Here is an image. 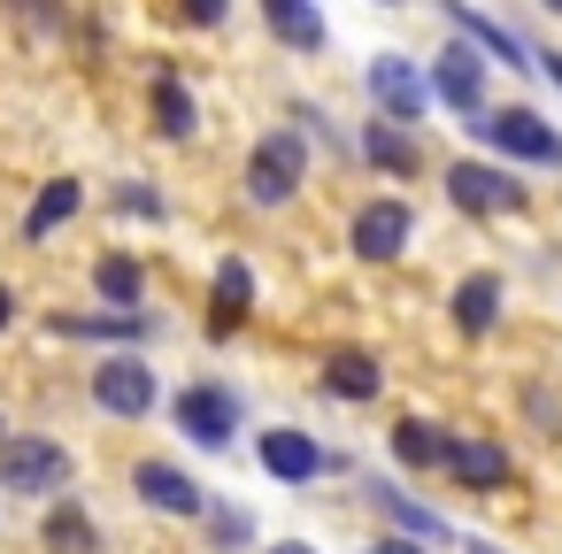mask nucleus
<instances>
[{
    "label": "nucleus",
    "instance_id": "obj_1",
    "mask_svg": "<svg viewBox=\"0 0 562 554\" xmlns=\"http://www.w3.org/2000/svg\"><path fill=\"white\" fill-rule=\"evenodd\" d=\"M301 170H308V147L293 132H270L255 155H247V201L255 208H285L301 193Z\"/></svg>",
    "mask_w": 562,
    "mask_h": 554
},
{
    "label": "nucleus",
    "instance_id": "obj_2",
    "mask_svg": "<svg viewBox=\"0 0 562 554\" xmlns=\"http://www.w3.org/2000/svg\"><path fill=\"white\" fill-rule=\"evenodd\" d=\"M63 477H70V454L55 446V439H0V485L9 493H63Z\"/></svg>",
    "mask_w": 562,
    "mask_h": 554
},
{
    "label": "nucleus",
    "instance_id": "obj_3",
    "mask_svg": "<svg viewBox=\"0 0 562 554\" xmlns=\"http://www.w3.org/2000/svg\"><path fill=\"white\" fill-rule=\"evenodd\" d=\"M477 132H485L501 155H516V162H539V170L562 162V132H554L547 116H531V109H501V116H485Z\"/></svg>",
    "mask_w": 562,
    "mask_h": 554
},
{
    "label": "nucleus",
    "instance_id": "obj_4",
    "mask_svg": "<svg viewBox=\"0 0 562 554\" xmlns=\"http://www.w3.org/2000/svg\"><path fill=\"white\" fill-rule=\"evenodd\" d=\"M447 201L470 208V216H508V208H524V185L508 170H493V162H454L447 170Z\"/></svg>",
    "mask_w": 562,
    "mask_h": 554
},
{
    "label": "nucleus",
    "instance_id": "obj_5",
    "mask_svg": "<svg viewBox=\"0 0 562 554\" xmlns=\"http://www.w3.org/2000/svg\"><path fill=\"white\" fill-rule=\"evenodd\" d=\"M170 416H178V431H186L193 446H232V431H239V400H232L224 385H186Z\"/></svg>",
    "mask_w": 562,
    "mask_h": 554
},
{
    "label": "nucleus",
    "instance_id": "obj_6",
    "mask_svg": "<svg viewBox=\"0 0 562 554\" xmlns=\"http://www.w3.org/2000/svg\"><path fill=\"white\" fill-rule=\"evenodd\" d=\"M408 231H416L408 201H370V208H355V224H347V247H355L362 262H393V255L408 247Z\"/></svg>",
    "mask_w": 562,
    "mask_h": 554
},
{
    "label": "nucleus",
    "instance_id": "obj_7",
    "mask_svg": "<svg viewBox=\"0 0 562 554\" xmlns=\"http://www.w3.org/2000/svg\"><path fill=\"white\" fill-rule=\"evenodd\" d=\"M93 400H101L109 416H147V408H155V370H147L139 354H109V362L93 370Z\"/></svg>",
    "mask_w": 562,
    "mask_h": 554
},
{
    "label": "nucleus",
    "instance_id": "obj_8",
    "mask_svg": "<svg viewBox=\"0 0 562 554\" xmlns=\"http://www.w3.org/2000/svg\"><path fill=\"white\" fill-rule=\"evenodd\" d=\"M431 93L454 109V116H477L485 109V70H477V39L470 47H447L439 63H431Z\"/></svg>",
    "mask_w": 562,
    "mask_h": 554
},
{
    "label": "nucleus",
    "instance_id": "obj_9",
    "mask_svg": "<svg viewBox=\"0 0 562 554\" xmlns=\"http://www.w3.org/2000/svg\"><path fill=\"white\" fill-rule=\"evenodd\" d=\"M370 93H378V109L401 116V124H416V116L431 109V86H424L416 63H401V55H378V63H370Z\"/></svg>",
    "mask_w": 562,
    "mask_h": 554
},
{
    "label": "nucleus",
    "instance_id": "obj_10",
    "mask_svg": "<svg viewBox=\"0 0 562 554\" xmlns=\"http://www.w3.org/2000/svg\"><path fill=\"white\" fill-rule=\"evenodd\" d=\"M324 462H331V454H324L308 431H262V470H270L278 485H308Z\"/></svg>",
    "mask_w": 562,
    "mask_h": 554
},
{
    "label": "nucleus",
    "instance_id": "obj_11",
    "mask_svg": "<svg viewBox=\"0 0 562 554\" xmlns=\"http://www.w3.org/2000/svg\"><path fill=\"white\" fill-rule=\"evenodd\" d=\"M132 485H139L147 508H170V516H201V508H209V493H201L186 470H170V462H139Z\"/></svg>",
    "mask_w": 562,
    "mask_h": 554
},
{
    "label": "nucleus",
    "instance_id": "obj_12",
    "mask_svg": "<svg viewBox=\"0 0 562 554\" xmlns=\"http://www.w3.org/2000/svg\"><path fill=\"white\" fill-rule=\"evenodd\" d=\"M378 385H385V370H378V354H362V347H339V354L324 362V393H331V400H378Z\"/></svg>",
    "mask_w": 562,
    "mask_h": 554
},
{
    "label": "nucleus",
    "instance_id": "obj_13",
    "mask_svg": "<svg viewBox=\"0 0 562 554\" xmlns=\"http://www.w3.org/2000/svg\"><path fill=\"white\" fill-rule=\"evenodd\" d=\"M447 470L477 493V485H508V454L493 439H447Z\"/></svg>",
    "mask_w": 562,
    "mask_h": 554
},
{
    "label": "nucleus",
    "instance_id": "obj_14",
    "mask_svg": "<svg viewBox=\"0 0 562 554\" xmlns=\"http://www.w3.org/2000/svg\"><path fill=\"white\" fill-rule=\"evenodd\" d=\"M262 24H270L285 47H301V55H316V47H324V16H316V0H262Z\"/></svg>",
    "mask_w": 562,
    "mask_h": 554
},
{
    "label": "nucleus",
    "instance_id": "obj_15",
    "mask_svg": "<svg viewBox=\"0 0 562 554\" xmlns=\"http://www.w3.org/2000/svg\"><path fill=\"white\" fill-rule=\"evenodd\" d=\"M362 155H370L385 178H416V139L401 132V116H393V124H362Z\"/></svg>",
    "mask_w": 562,
    "mask_h": 554
},
{
    "label": "nucleus",
    "instance_id": "obj_16",
    "mask_svg": "<svg viewBox=\"0 0 562 554\" xmlns=\"http://www.w3.org/2000/svg\"><path fill=\"white\" fill-rule=\"evenodd\" d=\"M78 201H86V185L78 178H55L32 208H24V239H47V231H63L70 216H78Z\"/></svg>",
    "mask_w": 562,
    "mask_h": 554
},
{
    "label": "nucleus",
    "instance_id": "obj_17",
    "mask_svg": "<svg viewBox=\"0 0 562 554\" xmlns=\"http://www.w3.org/2000/svg\"><path fill=\"white\" fill-rule=\"evenodd\" d=\"M393 454H401L408 470H447V431L424 423V416H401V423H393Z\"/></svg>",
    "mask_w": 562,
    "mask_h": 554
},
{
    "label": "nucleus",
    "instance_id": "obj_18",
    "mask_svg": "<svg viewBox=\"0 0 562 554\" xmlns=\"http://www.w3.org/2000/svg\"><path fill=\"white\" fill-rule=\"evenodd\" d=\"M454 324L477 339V331H493L501 324V278H462L454 285Z\"/></svg>",
    "mask_w": 562,
    "mask_h": 554
},
{
    "label": "nucleus",
    "instance_id": "obj_19",
    "mask_svg": "<svg viewBox=\"0 0 562 554\" xmlns=\"http://www.w3.org/2000/svg\"><path fill=\"white\" fill-rule=\"evenodd\" d=\"M93 285H101V301H116V308H139V293H147V278H139L132 255H101V262H93Z\"/></svg>",
    "mask_w": 562,
    "mask_h": 554
},
{
    "label": "nucleus",
    "instance_id": "obj_20",
    "mask_svg": "<svg viewBox=\"0 0 562 554\" xmlns=\"http://www.w3.org/2000/svg\"><path fill=\"white\" fill-rule=\"evenodd\" d=\"M247 308H255V270L247 262H224L216 270V331H232Z\"/></svg>",
    "mask_w": 562,
    "mask_h": 554
},
{
    "label": "nucleus",
    "instance_id": "obj_21",
    "mask_svg": "<svg viewBox=\"0 0 562 554\" xmlns=\"http://www.w3.org/2000/svg\"><path fill=\"white\" fill-rule=\"evenodd\" d=\"M193 124H201V109H193V93L162 78V86H155V132H162V139H193Z\"/></svg>",
    "mask_w": 562,
    "mask_h": 554
},
{
    "label": "nucleus",
    "instance_id": "obj_22",
    "mask_svg": "<svg viewBox=\"0 0 562 554\" xmlns=\"http://www.w3.org/2000/svg\"><path fill=\"white\" fill-rule=\"evenodd\" d=\"M447 9H454V24H462V32H470V39H477L485 55H501V63H516V70H531V63H524V47H516V39H508L501 24H485V16L470 9V0H447Z\"/></svg>",
    "mask_w": 562,
    "mask_h": 554
},
{
    "label": "nucleus",
    "instance_id": "obj_23",
    "mask_svg": "<svg viewBox=\"0 0 562 554\" xmlns=\"http://www.w3.org/2000/svg\"><path fill=\"white\" fill-rule=\"evenodd\" d=\"M55 331L63 339H139L147 324L139 316H55Z\"/></svg>",
    "mask_w": 562,
    "mask_h": 554
},
{
    "label": "nucleus",
    "instance_id": "obj_24",
    "mask_svg": "<svg viewBox=\"0 0 562 554\" xmlns=\"http://www.w3.org/2000/svg\"><path fill=\"white\" fill-rule=\"evenodd\" d=\"M47 554H93V523L78 508H47Z\"/></svg>",
    "mask_w": 562,
    "mask_h": 554
},
{
    "label": "nucleus",
    "instance_id": "obj_25",
    "mask_svg": "<svg viewBox=\"0 0 562 554\" xmlns=\"http://www.w3.org/2000/svg\"><path fill=\"white\" fill-rule=\"evenodd\" d=\"M370 493H378V508H385L393 523H408L416 539H439V516H431V508H416V500H401V493H385V485H370Z\"/></svg>",
    "mask_w": 562,
    "mask_h": 554
},
{
    "label": "nucleus",
    "instance_id": "obj_26",
    "mask_svg": "<svg viewBox=\"0 0 562 554\" xmlns=\"http://www.w3.org/2000/svg\"><path fill=\"white\" fill-rule=\"evenodd\" d=\"M216 539H224V546H247V539H255L247 508H216Z\"/></svg>",
    "mask_w": 562,
    "mask_h": 554
},
{
    "label": "nucleus",
    "instance_id": "obj_27",
    "mask_svg": "<svg viewBox=\"0 0 562 554\" xmlns=\"http://www.w3.org/2000/svg\"><path fill=\"white\" fill-rule=\"evenodd\" d=\"M116 208H124V216H162V201H155L147 185H124V193H116Z\"/></svg>",
    "mask_w": 562,
    "mask_h": 554
},
{
    "label": "nucleus",
    "instance_id": "obj_28",
    "mask_svg": "<svg viewBox=\"0 0 562 554\" xmlns=\"http://www.w3.org/2000/svg\"><path fill=\"white\" fill-rule=\"evenodd\" d=\"M224 9H232V0H186V16H193V24H224Z\"/></svg>",
    "mask_w": 562,
    "mask_h": 554
},
{
    "label": "nucleus",
    "instance_id": "obj_29",
    "mask_svg": "<svg viewBox=\"0 0 562 554\" xmlns=\"http://www.w3.org/2000/svg\"><path fill=\"white\" fill-rule=\"evenodd\" d=\"M9 324H16V293H9V285H0V331H9Z\"/></svg>",
    "mask_w": 562,
    "mask_h": 554
},
{
    "label": "nucleus",
    "instance_id": "obj_30",
    "mask_svg": "<svg viewBox=\"0 0 562 554\" xmlns=\"http://www.w3.org/2000/svg\"><path fill=\"white\" fill-rule=\"evenodd\" d=\"M539 63H547V78H554V86H562V55H539Z\"/></svg>",
    "mask_w": 562,
    "mask_h": 554
},
{
    "label": "nucleus",
    "instance_id": "obj_31",
    "mask_svg": "<svg viewBox=\"0 0 562 554\" xmlns=\"http://www.w3.org/2000/svg\"><path fill=\"white\" fill-rule=\"evenodd\" d=\"M270 554H316V546H301V539H285V546H270Z\"/></svg>",
    "mask_w": 562,
    "mask_h": 554
},
{
    "label": "nucleus",
    "instance_id": "obj_32",
    "mask_svg": "<svg viewBox=\"0 0 562 554\" xmlns=\"http://www.w3.org/2000/svg\"><path fill=\"white\" fill-rule=\"evenodd\" d=\"M370 554H416V546H401V539H393V546H370Z\"/></svg>",
    "mask_w": 562,
    "mask_h": 554
},
{
    "label": "nucleus",
    "instance_id": "obj_33",
    "mask_svg": "<svg viewBox=\"0 0 562 554\" xmlns=\"http://www.w3.org/2000/svg\"><path fill=\"white\" fill-rule=\"evenodd\" d=\"M477 554H501V546H477Z\"/></svg>",
    "mask_w": 562,
    "mask_h": 554
},
{
    "label": "nucleus",
    "instance_id": "obj_34",
    "mask_svg": "<svg viewBox=\"0 0 562 554\" xmlns=\"http://www.w3.org/2000/svg\"><path fill=\"white\" fill-rule=\"evenodd\" d=\"M547 9H562V0H547Z\"/></svg>",
    "mask_w": 562,
    "mask_h": 554
},
{
    "label": "nucleus",
    "instance_id": "obj_35",
    "mask_svg": "<svg viewBox=\"0 0 562 554\" xmlns=\"http://www.w3.org/2000/svg\"><path fill=\"white\" fill-rule=\"evenodd\" d=\"M385 9H393V0H385Z\"/></svg>",
    "mask_w": 562,
    "mask_h": 554
}]
</instances>
